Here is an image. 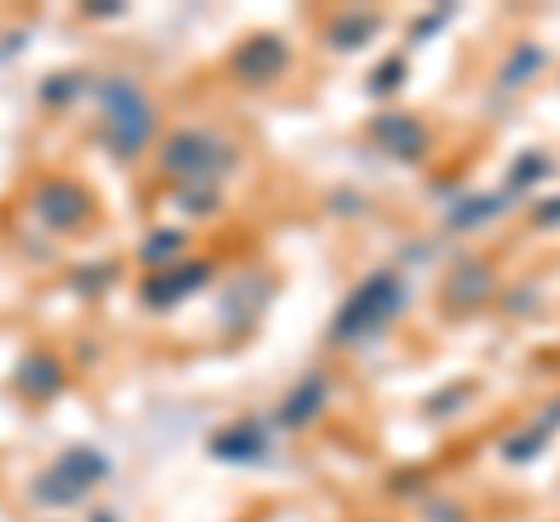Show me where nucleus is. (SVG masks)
<instances>
[]
</instances>
